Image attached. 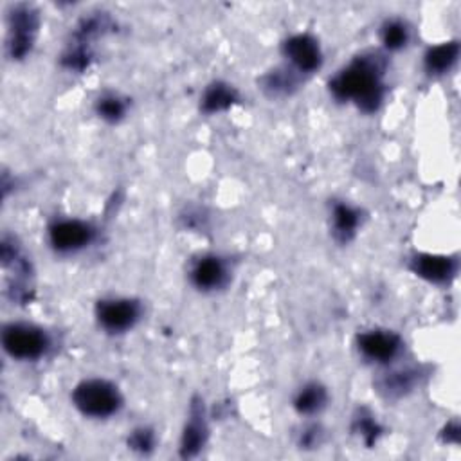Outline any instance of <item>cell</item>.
<instances>
[{
    "label": "cell",
    "mask_w": 461,
    "mask_h": 461,
    "mask_svg": "<svg viewBox=\"0 0 461 461\" xmlns=\"http://www.w3.org/2000/svg\"><path fill=\"white\" fill-rule=\"evenodd\" d=\"M385 54L375 49L364 50L330 79L328 88L333 99L353 103L364 113H373L385 97Z\"/></svg>",
    "instance_id": "obj_1"
},
{
    "label": "cell",
    "mask_w": 461,
    "mask_h": 461,
    "mask_svg": "<svg viewBox=\"0 0 461 461\" xmlns=\"http://www.w3.org/2000/svg\"><path fill=\"white\" fill-rule=\"evenodd\" d=\"M72 405L86 418L106 420L117 414L122 407V394L119 387L106 378H85L70 394Z\"/></svg>",
    "instance_id": "obj_2"
},
{
    "label": "cell",
    "mask_w": 461,
    "mask_h": 461,
    "mask_svg": "<svg viewBox=\"0 0 461 461\" xmlns=\"http://www.w3.org/2000/svg\"><path fill=\"white\" fill-rule=\"evenodd\" d=\"M50 346V335L38 324L18 321L2 328V348L14 360H40L49 353Z\"/></svg>",
    "instance_id": "obj_3"
},
{
    "label": "cell",
    "mask_w": 461,
    "mask_h": 461,
    "mask_svg": "<svg viewBox=\"0 0 461 461\" xmlns=\"http://www.w3.org/2000/svg\"><path fill=\"white\" fill-rule=\"evenodd\" d=\"M40 32V13L31 4H14L7 11V56L14 61L31 54Z\"/></svg>",
    "instance_id": "obj_4"
},
{
    "label": "cell",
    "mask_w": 461,
    "mask_h": 461,
    "mask_svg": "<svg viewBox=\"0 0 461 461\" xmlns=\"http://www.w3.org/2000/svg\"><path fill=\"white\" fill-rule=\"evenodd\" d=\"M142 317V304L133 297H104L95 304L97 324L112 335L133 330Z\"/></svg>",
    "instance_id": "obj_5"
},
{
    "label": "cell",
    "mask_w": 461,
    "mask_h": 461,
    "mask_svg": "<svg viewBox=\"0 0 461 461\" xmlns=\"http://www.w3.org/2000/svg\"><path fill=\"white\" fill-rule=\"evenodd\" d=\"M50 247L59 254H76L94 243L95 227L79 218H58L47 229Z\"/></svg>",
    "instance_id": "obj_6"
},
{
    "label": "cell",
    "mask_w": 461,
    "mask_h": 461,
    "mask_svg": "<svg viewBox=\"0 0 461 461\" xmlns=\"http://www.w3.org/2000/svg\"><path fill=\"white\" fill-rule=\"evenodd\" d=\"M357 349L362 358L373 364L387 366L402 355L403 339L393 330L371 328L357 335Z\"/></svg>",
    "instance_id": "obj_7"
},
{
    "label": "cell",
    "mask_w": 461,
    "mask_h": 461,
    "mask_svg": "<svg viewBox=\"0 0 461 461\" xmlns=\"http://www.w3.org/2000/svg\"><path fill=\"white\" fill-rule=\"evenodd\" d=\"M281 52L286 59V65L303 77L317 72L322 65V49L319 40L308 32L288 36L281 45Z\"/></svg>",
    "instance_id": "obj_8"
},
{
    "label": "cell",
    "mask_w": 461,
    "mask_h": 461,
    "mask_svg": "<svg viewBox=\"0 0 461 461\" xmlns=\"http://www.w3.org/2000/svg\"><path fill=\"white\" fill-rule=\"evenodd\" d=\"M189 279L200 292H216L227 286L230 279V268L227 259L218 254H203L191 263Z\"/></svg>",
    "instance_id": "obj_9"
},
{
    "label": "cell",
    "mask_w": 461,
    "mask_h": 461,
    "mask_svg": "<svg viewBox=\"0 0 461 461\" xmlns=\"http://www.w3.org/2000/svg\"><path fill=\"white\" fill-rule=\"evenodd\" d=\"M209 438V425H207V412L203 400L194 396L189 403L187 420L182 429L180 436V456L182 457H194L205 447Z\"/></svg>",
    "instance_id": "obj_10"
},
{
    "label": "cell",
    "mask_w": 461,
    "mask_h": 461,
    "mask_svg": "<svg viewBox=\"0 0 461 461\" xmlns=\"http://www.w3.org/2000/svg\"><path fill=\"white\" fill-rule=\"evenodd\" d=\"M409 268L414 276L432 285H450L457 274V259L445 254L420 252L409 261Z\"/></svg>",
    "instance_id": "obj_11"
},
{
    "label": "cell",
    "mask_w": 461,
    "mask_h": 461,
    "mask_svg": "<svg viewBox=\"0 0 461 461\" xmlns=\"http://www.w3.org/2000/svg\"><path fill=\"white\" fill-rule=\"evenodd\" d=\"M330 216L333 240L340 245L349 243L362 225V211L348 202H333Z\"/></svg>",
    "instance_id": "obj_12"
},
{
    "label": "cell",
    "mask_w": 461,
    "mask_h": 461,
    "mask_svg": "<svg viewBox=\"0 0 461 461\" xmlns=\"http://www.w3.org/2000/svg\"><path fill=\"white\" fill-rule=\"evenodd\" d=\"M236 103H240V94L232 85L225 81H212L205 86L200 97V110L207 115H212L232 108Z\"/></svg>",
    "instance_id": "obj_13"
},
{
    "label": "cell",
    "mask_w": 461,
    "mask_h": 461,
    "mask_svg": "<svg viewBox=\"0 0 461 461\" xmlns=\"http://www.w3.org/2000/svg\"><path fill=\"white\" fill-rule=\"evenodd\" d=\"M301 81H303L301 74H297L288 65H283V67L272 68L261 77V88L270 97H285V95H292L299 88Z\"/></svg>",
    "instance_id": "obj_14"
},
{
    "label": "cell",
    "mask_w": 461,
    "mask_h": 461,
    "mask_svg": "<svg viewBox=\"0 0 461 461\" xmlns=\"http://www.w3.org/2000/svg\"><path fill=\"white\" fill-rule=\"evenodd\" d=\"M459 58L457 41H443L439 45L429 47L423 54V68L430 76H443L454 68Z\"/></svg>",
    "instance_id": "obj_15"
},
{
    "label": "cell",
    "mask_w": 461,
    "mask_h": 461,
    "mask_svg": "<svg viewBox=\"0 0 461 461\" xmlns=\"http://www.w3.org/2000/svg\"><path fill=\"white\" fill-rule=\"evenodd\" d=\"M328 391L319 382H306L294 396V409L303 416H312L326 407Z\"/></svg>",
    "instance_id": "obj_16"
},
{
    "label": "cell",
    "mask_w": 461,
    "mask_h": 461,
    "mask_svg": "<svg viewBox=\"0 0 461 461\" xmlns=\"http://www.w3.org/2000/svg\"><path fill=\"white\" fill-rule=\"evenodd\" d=\"M418 384V371L411 367L394 369L391 373H385L378 380V389L387 398H400L412 391V387Z\"/></svg>",
    "instance_id": "obj_17"
},
{
    "label": "cell",
    "mask_w": 461,
    "mask_h": 461,
    "mask_svg": "<svg viewBox=\"0 0 461 461\" xmlns=\"http://www.w3.org/2000/svg\"><path fill=\"white\" fill-rule=\"evenodd\" d=\"M411 40V27L402 18H387L380 25V41L385 50H400Z\"/></svg>",
    "instance_id": "obj_18"
},
{
    "label": "cell",
    "mask_w": 461,
    "mask_h": 461,
    "mask_svg": "<svg viewBox=\"0 0 461 461\" xmlns=\"http://www.w3.org/2000/svg\"><path fill=\"white\" fill-rule=\"evenodd\" d=\"M128 99L115 92H104L95 99V113L99 119L115 124L126 117Z\"/></svg>",
    "instance_id": "obj_19"
},
{
    "label": "cell",
    "mask_w": 461,
    "mask_h": 461,
    "mask_svg": "<svg viewBox=\"0 0 461 461\" xmlns=\"http://www.w3.org/2000/svg\"><path fill=\"white\" fill-rule=\"evenodd\" d=\"M353 432H357L367 447H373L382 436V427L367 409H358L353 416Z\"/></svg>",
    "instance_id": "obj_20"
},
{
    "label": "cell",
    "mask_w": 461,
    "mask_h": 461,
    "mask_svg": "<svg viewBox=\"0 0 461 461\" xmlns=\"http://www.w3.org/2000/svg\"><path fill=\"white\" fill-rule=\"evenodd\" d=\"M128 447L139 454H149L155 448V432L149 427H137L128 436Z\"/></svg>",
    "instance_id": "obj_21"
},
{
    "label": "cell",
    "mask_w": 461,
    "mask_h": 461,
    "mask_svg": "<svg viewBox=\"0 0 461 461\" xmlns=\"http://www.w3.org/2000/svg\"><path fill=\"white\" fill-rule=\"evenodd\" d=\"M322 441V429L315 423L312 425H306L301 432H299V447L301 448H317Z\"/></svg>",
    "instance_id": "obj_22"
},
{
    "label": "cell",
    "mask_w": 461,
    "mask_h": 461,
    "mask_svg": "<svg viewBox=\"0 0 461 461\" xmlns=\"http://www.w3.org/2000/svg\"><path fill=\"white\" fill-rule=\"evenodd\" d=\"M441 438L445 443H457L459 441V425L457 421H450L443 432H441Z\"/></svg>",
    "instance_id": "obj_23"
}]
</instances>
